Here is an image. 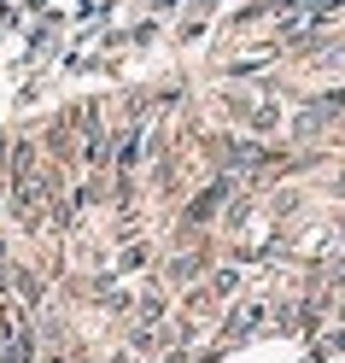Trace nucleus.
Returning a JSON list of instances; mask_svg holds the SVG:
<instances>
[{
  "mask_svg": "<svg viewBox=\"0 0 345 363\" xmlns=\"http://www.w3.org/2000/svg\"><path fill=\"white\" fill-rule=\"evenodd\" d=\"M345 352V334H328V340H322V357H339Z\"/></svg>",
  "mask_w": 345,
  "mask_h": 363,
  "instance_id": "f257e3e1",
  "label": "nucleus"
}]
</instances>
